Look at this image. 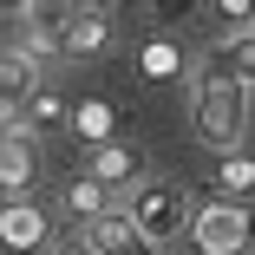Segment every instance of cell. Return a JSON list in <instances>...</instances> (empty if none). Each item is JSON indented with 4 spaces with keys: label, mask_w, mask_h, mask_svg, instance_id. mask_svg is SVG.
<instances>
[{
    "label": "cell",
    "mask_w": 255,
    "mask_h": 255,
    "mask_svg": "<svg viewBox=\"0 0 255 255\" xmlns=\"http://www.w3.org/2000/svg\"><path fill=\"white\" fill-rule=\"evenodd\" d=\"M190 118H196V137L210 144V150H236L242 144V125H249V85L210 59L196 72V98H190Z\"/></svg>",
    "instance_id": "obj_1"
},
{
    "label": "cell",
    "mask_w": 255,
    "mask_h": 255,
    "mask_svg": "<svg viewBox=\"0 0 255 255\" xmlns=\"http://www.w3.org/2000/svg\"><path fill=\"white\" fill-rule=\"evenodd\" d=\"M125 210L137 216V229H144L150 242H157V249L196 223V210H190V190H183V183H137Z\"/></svg>",
    "instance_id": "obj_2"
},
{
    "label": "cell",
    "mask_w": 255,
    "mask_h": 255,
    "mask_svg": "<svg viewBox=\"0 0 255 255\" xmlns=\"http://www.w3.org/2000/svg\"><path fill=\"white\" fill-rule=\"evenodd\" d=\"M190 236H196L203 255H242V249H249V210H242V196L203 203L196 223H190Z\"/></svg>",
    "instance_id": "obj_3"
},
{
    "label": "cell",
    "mask_w": 255,
    "mask_h": 255,
    "mask_svg": "<svg viewBox=\"0 0 255 255\" xmlns=\"http://www.w3.org/2000/svg\"><path fill=\"white\" fill-rule=\"evenodd\" d=\"M85 242H92L98 255H150V249H157V242L137 229L131 210H98V216L85 223Z\"/></svg>",
    "instance_id": "obj_4"
},
{
    "label": "cell",
    "mask_w": 255,
    "mask_h": 255,
    "mask_svg": "<svg viewBox=\"0 0 255 255\" xmlns=\"http://www.w3.org/2000/svg\"><path fill=\"white\" fill-rule=\"evenodd\" d=\"M33 177H39V144H33V125L20 118L7 137H0V190H7V196H20Z\"/></svg>",
    "instance_id": "obj_5"
},
{
    "label": "cell",
    "mask_w": 255,
    "mask_h": 255,
    "mask_svg": "<svg viewBox=\"0 0 255 255\" xmlns=\"http://www.w3.org/2000/svg\"><path fill=\"white\" fill-rule=\"evenodd\" d=\"M79 0H26V53H59Z\"/></svg>",
    "instance_id": "obj_6"
},
{
    "label": "cell",
    "mask_w": 255,
    "mask_h": 255,
    "mask_svg": "<svg viewBox=\"0 0 255 255\" xmlns=\"http://www.w3.org/2000/svg\"><path fill=\"white\" fill-rule=\"evenodd\" d=\"M0 242H7V249H39L46 242V210L26 203V190L7 196V210H0Z\"/></svg>",
    "instance_id": "obj_7"
},
{
    "label": "cell",
    "mask_w": 255,
    "mask_h": 255,
    "mask_svg": "<svg viewBox=\"0 0 255 255\" xmlns=\"http://www.w3.org/2000/svg\"><path fill=\"white\" fill-rule=\"evenodd\" d=\"M33 85H39V53H0V112L33 105Z\"/></svg>",
    "instance_id": "obj_8"
},
{
    "label": "cell",
    "mask_w": 255,
    "mask_h": 255,
    "mask_svg": "<svg viewBox=\"0 0 255 255\" xmlns=\"http://www.w3.org/2000/svg\"><path fill=\"white\" fill-rule=\"evenodd\" d=\"M105 46H112V13H105V7H79L72 26H66V46H59V53L92 59V53H105Z\"/></svg>",
    "instance_id": "obj_9"
},
{
    "label": "cell",
    "mask_w": 255,
    "mask_h": 255,
    "mask_svg": "<svg viewBox=\"0 0 255 255\" xmlns=\"http://www.w3.org/2000/svg\"><path fill=\"white\" fill-rule=\"evenodd\" d=\"M249 92H255V26H242V33H223V53H216Z\"/></svg>",
    "instance_id": "obj_10"
},
{
    "label": "cell",
    "mask_w": 255,
    "mask_h": 255,
    "mask_svg": "<svg viewBox=\"0 0 255 255\" xmlns=\"http://www.w3.org/2000/svg\"><path fill=\"white\" fill-rule=\"evenodd\" d=\"M216 190H223V196H255V157L223 150V164H216Z\"/></svg>",
    "instance_id": "obj_11"
},
{
    "label": "cell",
    "mask_w": 255,
    "mask_h": 255,
    "mask_svg": "<svg viewBox=\"0 0 255 255\" xmlns=\"http://www.w3.org/2000/svg\"><path fill=\"white\" fill-rule=\"evenodd\" d=\"M92 177L131 183V177H137V150H125V144H98V150H92Z\"/></svg>",
    "instance_id": "obj_12"
},
{
    "label": "cell",
    "mask_w": 255,
    "mask_h": 255,
    "mask_svg": "<svg viewBox=\"0 0 255 255\" xmlns=\"http://www.w3.org/2000/svg\"><path fill=\"white\" fill-rule=\"evenodd\" d=\"M66 210H72V216H85V223H92L98 210H112L105 177H72V183H66Z\"/></svg>",
    "instance_id": "obj_13"
},
{
    "label": "cell",
    "mask_w": 255,
    "mask_h": 255,
    "mask_svg": "<svg viewBox=\"0 0 255 255\" xmlns=\"http://www.w3.org/2000/svg\"><path fill=\"white\" fill-rule=\"evenodd\" d=\"M216 20H223L229 33H242V26H255V0H216Z\"/></svg>",
    "instance_id": "obj_14"
},
{
    "label": "cell",
    "mask_w": 255,
    "mask_h": 255,
    "mask_svg": "<svg viewBox=\"0 0 255 255\" xmlns=\"http://www.w3.org/2000/svg\"><path fill=\"white\" fill-rule=\"evenodd\" d=\"M144 72H150V79L177 72V46H150V53H144Z\"/></svg>",
    "instance_id": "obj_15"
},
{
    "label": "cell",
    "mask_w": 255,
    "mask_h": 255,
    "mask_svg": "<svg viewBox=\"0 0 255 255\" xmlns=\"http://www.w3.org/2000/svg\"><path fill=\"white\" fill-rule=\"evenodd\" d=\"M59 118V98L53 92H33V112H26V125H53Z\"/></svg>",
    "instance_id": "obj_16"
},
{
    "label": "cell",
    "mask_w": 255,
    "mask_h": 255,
    "mask_svg": "<svg viewBox=\"0 0 255 255\" xmlns=\"http://www.w3.org/2000/svg\"><path fill=\"white\" fill-rule=\"evenodd\" d=\"M150 7H157L164 20H183V13H190V0H150Z\"/></svg>",
    "instance_id": "obj_17"
},
{
    "label": "cell",
    "mask_w": 255,
    "mask_h": 255,
    "mask_svg": "<svg viewBox=\"0 0 255 255\" xmlns=\"http://www.w3.org/2000/svg\"><path fill=\"white\" fill-rule=\"evenodd\" d=\"M59 255H98L92 242H59Z\"/></svg>",
    "instance_id": "obj_18"
},
{
    "label": "cell",
    "mask_w": 255,
    "mask_h": 255,
    "mask_svg": "<svg viewBox=\"0 0 255 255\" xmlns=\"http://www.w3.org/2000/svg\"><path fill=\"white\" fill-rule=\"evenodd\" d=\"M242 255H255V249H242Z\"/></svg>",
    "instance_id": "obj_19"
}]
</instances>
